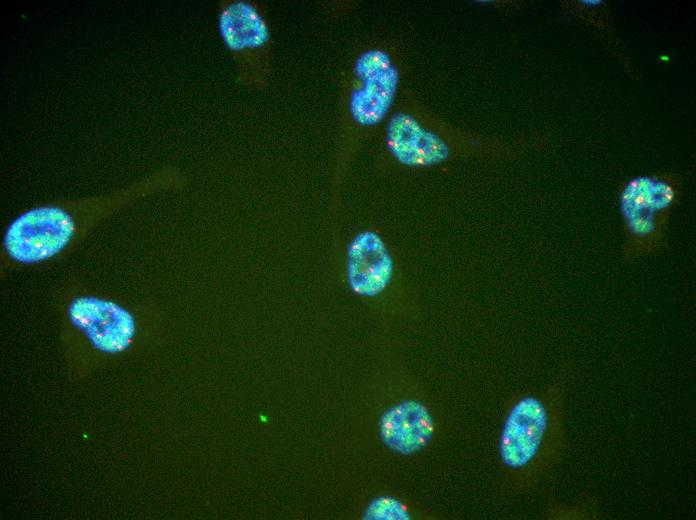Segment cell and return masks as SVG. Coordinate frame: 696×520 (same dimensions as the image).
Returning a JSON list of instances; mask_svg holds the SVG:
<instances>
[{"instance_id": "3957f363", "label": "cell", "mask_w": 696, "mask_h": 520, "mask_svg": "<svg viewBox=\"0 0 696 520\" xmlns=\"http://www.w3.org/2000/svg\"><path fill=\"white\" fill-rule=\"evenodd\" d=\"M359 85L349 99V112L361 126L378 124L388 113L398 86L399 72L383 50L369 49L359 55L354 65Z\"/></svg>"}, {"instance_id": "8992f818", "label": "cell", "mask_w": 696, "mask_h": 520, "mask_svg": "<svg viewBox=\"0 0 696 520\" xmlns=\"http://www.w3.org/2000/svg\"><path fill=\"white\" fill-rule=\"evenodd\" d=\"M386 143L391 154L410 166L437 164L448 156L446 143L406 113H396L386 128Z\"/></svg>"}, {"instance_id": "277c9868", "label": "cell", "mask_w": 696, "mask_h": 520, "mask_svg": "<svg viewBox=\"0 0 696 520\" xmlns=\"http://www.w3.org/2000/svg\"><path fill=\"white\" fill-rule=\"evenodd\" d=\"M69 312L73 323L101 350H123L133 337L131 315L113 302L80 297L72 302Z\"/></svg>"}, {"instance_id": "30bf717a", "label": "cell", "mask_w": 696, "mask_h": 520, "mask_svg": "<svg viewBox=\"0 0 696 520\" xmlns=\"http://www.w3.org/2000/svg\"><path fill=\"white\" fill-rule=\"evenodd\" d=\"M369 515L373 518H402L404 509L394 499H378L369 508Z\"/></svg>"}, {"instance_id": "5b68a950", "label": "cell", "mask_w": 696, "mask_h": 520, "mask_svg": "<svg viewBox=\"0 0 696 520\" xmlns=\"http://www.w3.org/2000/svg\"><path fill=\"white\" fill-rule=\"evenodd\" d=\"M547 425L544 405L533 396L520 399L511 409L500 438L504 464L520 468L537 453Z\"/></svg>"}, {"instance_id": "52a82bcc", "label": "cell", "mask_w": 696, "mask_h": 520, "mask_svg": "<svg viewBox=\"0 0 696 520\" xmlns=\"http://www.w3.org/2000/svg\"><path fill=\"white\" fill-rule=\"evenodd\" d=\"M392 261L381 238L372 231L358 234L348 250V281L362 296L383 291L392 275Z\"/></svg>"}, {"instance_id": "6da1fadb", "label": "cell", "mask_w": 696, "mask_h": 520, "mask_svg": "<svg viewBox=\"0 0 696 520\" xmlns=\"http://www.w3.org/2000/svg\"><path fill=\"white\" fill-rule=\"evenodd\" d=\"M157 180L149 177L109 194L33 206L7 226L4 254L20 266L50 260L115 212L150 194Z\"/></svg>"}, {"instance_id": "9c48e42d", "label": "cell", "mask_w": 696, "mask_h": 520, "mask_svg": "<svg viewBox=\"0 0 696 520\" xmlns=\"http://www.w3.org/2000/svg\"><path fill=\"white\" fill-rule=\"evenodd\" d=\"M218 29L224 45L234 52L259 48L269 39L263 17L244 1L229 2L221 7Z\"/></svg>"}, {"instance_id": "ba28073f", "label": "cell", "mask_w": 696, "mask_h": 520, "mask_svg": "<svg viewBox=\"0 0 696 520\" xmlns=\"http://www.w3.org/2000/svg\"><path fill=\"white\" fill-rule=\"evenodd\" d=\"M432 428L430 415L415 402L395 406L381 420L384 442L400 453H411L423 447L431 436Z\"/></svg>"}, {"instance_id": "7a4b0ae2", "label": "cell", "mask_w": 696, "mask_h": 520, "mask_svg": "<svg viewBox=\"0 0 696 520\" xmlns=\"http://www.w3.org/2000/svg\"><path fill=\"white\" fill-rule=\"evenodd\" d=\"M678 190L676 181L668 176H638L624 184L619 205L627 238L625 254L629 258L658 247Z\"/></svg>"}]
</instances>
